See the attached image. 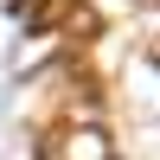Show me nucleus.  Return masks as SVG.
Segmentation results:
<instances>
[{"label": "nucleus", "mask_w": 160, "mask_h": 160, "mask_svg": "<svg viewBox=\"0 0 160 160\" xmlns=\"http://www.w3.org/2000/svg\"><path fill=\"white\" fill-rule=\"evenodd\" d=\"M38 160H115V141L96 115H58L38 135Z\"/></svg>", "instance_id": "obj_1"}, {"label": "nucleus", "mask_w": 160, "mask_h": 160, "mask_svg": "<svg viewBox=\"0 0 160 160\" xmlns=\"http://www.w3.org/2000/svg\"><path fill=\"white\" fill-rule=\"evenodd\" d=\"M19 19L26 26H58V32H71V38H96L102 32V19H96L90 0H26Z\"/></svg>", "instance_id": "obj_2"}, {"label": "nucleus", "mask_w": 160, "mask_h": 160, "mask_svg": "<svg viewBox=\"0 0 160 160\" xmlns=\"http://www.w3.org/2000/svg\"><path fill=\"white\" fill-rule=\"evenodd\" d=\"M154 71H160V38H154Z\"/></svg>", "instance_id": "obj_3"}, {"label": "nucleus", "mask_w": 160, "mask_h": 160, "mask_svg": "<svg viewBox=\"0 0 160 160\" xmlns=\"http://www.w3.org/2000/svg\"><path fill=\"white\" fill-rule=\"evenodd\" d=\"M148 7H154V0H148Z\"/></svg>", "instance_id": "obj_4"}]
</instances>
